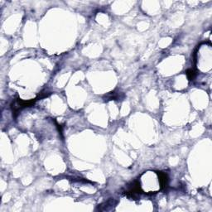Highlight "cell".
I'll return each mask as SVG.
<instances>
[{
    "label": "cell",
    "mask_w": 212,
    "mask_h": 212,
    "mask_svg": "<svg viewBox=\"0 0 212 212\" xmlns=\"http://www.w3.org/2000/svg\"><path fill=\"white\" fill-rule=\"evenodd\" d=\"M186 75H187V77H188L189 80H194V78L196 77V71H194L193 69H189V70H187L186 71Z\"/></svg>",
    "instance_id": "7a4b0ae2"
},
{
    "label": "cell",
    "mask_w": 212,
    "mask_h": 212,
    "mask_svg": "<svg viewBox=\"0 0 212 212\" xmlns=\"http://www.w3.org/2000/svg\"><path fill=\"white\" fill-rule=\"evenodd\" d=\"M158 176V179H159V183H160V188L164 189L167 185V181H168V177L167 176V174L163 172H157L156 173Z\"/></svg>",
    "instance_id": "6da1fadb"
}]
</instances>
